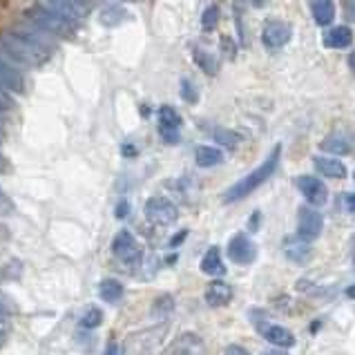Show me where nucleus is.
<instances>
[{"instance_id": "obj_1", "label": "nucleus", "mask_w": 355, "mask_h": 355, "mask_svg": "<svg viewBox=\"0 0 355 355\" xmlns=\"http://www.w3.org/2000/svg\"><path fill=\"white\" fill-rule=\"evenodd\" d=\"M52 52H54V38L29 23L25 27L5 29L0 34V56L12 60L20 69L45 65L52 58Z\"/></svg>"}, {"instance_id": "obj_2", "label": "nucleus", "mask_w": 355, "mask_h": 355, "mask_svg": "<svg viewBox=\"0 0 355 355\" xmlns=\"http://www.w3.org/2000/svg\"><path fill=\"white\" fill-rule=\"evenodd\" d=\"M279 155H282V148L275 146L270 155L263 159L255 170L248 172L243 179H239L232 188H228V192L224 195V201H228V204H232V201H241V199H246L250 192H255L261 184H266V181L272 177V172H275L279 166Z\"/></svg>"}, {"instance_id": "obj_3", "label": "nucleus", "mask_w": 355, "mask_h": 355, "mask_svg": "<svg viewBox=\"0 0 355 355\" xmlns=\"http://www.w3.org/2000/svg\"><path fill=\"white\" fill-rule=\"evenodd\" d=\"M25 20L52 38H58V36L67 38V36H72L74 29H76V23L56 14L54 9H49L45 3H36L29 9H25Z\"/></svg>"}, {"instance_id": "obj_4", "label": "nucleus", "mask_w": 355, "mask_h": 355, "mask_svg": "<svg viewBox=\"0 0 355 355\" xmlns=\"http://www.w3.org/2000/svg\"><path fill=\"white\" fill-rule=\"evenodd\" d=\"M146 217L148 221H152V224H157V226H170L177 221L179 210L166 197H150L146 201Z\"/></svg>"}, {"instance_id": "obj_5", "label": "nucleus", "mask_w": 355, "mask_h": 355, "mask_svg": "<svg viewBox=\"0 0 355 355\" xmlns=\"http://www.w3.org/2000/svg\"><path fill=\"white\" fill-rule=\"evenodd\" d=\"M112 252H114V257L119 261L128 263V266H137V263H141V257H144V255H141L139 241L128 230L116 232V237L112 239Z\"/></svg>"}, {"instance_id": "obj_6", "label": "nucleus", "mask_w": 355, "mask_h": 355, "mask_svg": "<svg viewBox=\"0 0 355 355\" xmlns=\"http://www.w3.org/2000/svg\"><path fill=\"white\" fill-rule=\"evenodd\" d=\"M25 74L18 65H14L12 60H7L5 56H0V87L7 89L9 94H23L25 92Z\"/></svg>"}, {"instance_id": "obj_7", "label": "nucleus", "mask_w": 355, "mask_h": 355, "mask_svg": "<svg viewBox=\"0 0 355 355\" xmlns=\"http://www.w3.org/2000/svg\"><path fill=\"white\" fill-rule=\"evenodd\" d=\"M295 186L300 188V192L304 195V199L309 201L313 206H324L329 199V190L324 186V181L318 177H311V175H302L295 179Z\"/></svg>"}, {"instance_id": "obj_8", "label": "nucleus", "mask_w": 355, "mask_h": 355, "mask_svg": "<svg viewBox=\"0 0 355 355\" xmlns=\"http://www.w3.org/2000/svg\"><path fill=\"white\" fill-rule=\"evenodd\" d=\"M293 32L291 25H286L284 20H268L261 29V43L266 49H279L291 40Z\"/></svg>"}, {"instance_id": "obj_9", "label": "nucleus", "mask_w": 355, "mask_h": 355, "mask_svg": "<svg viewBox=\"0 0 355 355\" xmlns=\"http://www.w3.org/2000/svg\"><path fill=\"white\" fill-rule=\"evenodd\" d=\"M324 228V219L318 210L313 208H302L297 215V237L304 241H313L320 237Z\"/></svg>"}, {"instance_id": "obj_10", "label": "nucleus", "mask_w": 355, "mask_h": 355, "mask_svg": "<svg viewBox=\"0 0 355 355\" xmlns=\"http://www.w3.org/2000/svg\"><path fill=\"white\" fill-rule=\"evenodd\" d=\"M228 257L235 263H239V266H248V263L255 261L257 248L246 235H241L239 232V235L230 237V241H228Z\"/></svg>"}, {"instance_id": "obj_11", "label": "nucleus", "mask_w": 355, "mask_h": 355, "mask_svg": "<svg viewBox=\"0 0 355 355\" xmlns=\"http://www.w3.org/2000/svg\"><path fill=\"white\" fill-rule=\"evenodd\" d=\"M259 336L270 342L272 347H279V349H291V347H295V336L288 331V329H284L279 327V324H270V322H261L259 327Z\"/></svg>"}, {"instance_id": "obj_12", "label": "nucleus", "mask_w": 355, "mask_h": 355, "mask_svg": "<svg viewBox=\"0 0 355 355\" xmlns=\"http://www.w3.org/2000/svg\"><path fill=\"white\" fill-rule=\"evenodd\" d=\"M204 300H206L208 306H212V309L226 306V304H230V300H232V286H230L228 282H224V279L210 282L206 293H204Z\"/></svg>"}, {"instance_id": "obj_13", "label": "nucleus", "mask_w": 355, "mask_h": 355, "mask_svg": "<svg viewBox=\"0 0 355 355\" xmlns=\"http://www.w3.org/2000/svg\"><path fill=\"white\" fill-rule=\"evenodd\" d=\"M181 125V116L177 114L175 107L164 105L159 110V132L168 144H175L177 141V130Z\"/></svg>"}, {"instance_id": "obj_14", "label": "nucleus", "mask_w": 355, "mask_h": 355, "mask_svg": "<svg viewBox=\"0 0 355 355\" xmlns=\"http://www.w3.org/2000/svg\"><path fill=\"white\" fill-rule=\"evenodd\" d=\"M284 252H286V257L295 263H306L311 259L309 241H304L300 237H288L286 241H284Z\"/></svg>"}, {"instance_id": "obj_15", "label": "nucleus", "mask_w": 355, "mask_h": 355, "mask_svg": "<svg viewBox=\"0 0 355 355\" xmlns=\"http://www.w3.org/2000/svg\"><path fill=\"white\" fill-rule=\"evenodd\" d=\"M322 40H324V45L331 47V49H344V47H351L353 32L349 27H331L324 32Z\"/></svg>"}, {"instance_id": "obj_16", "label": "nucleus", "mask_w": 355, "mask_h": 355, "mask_svg": "<svg viewBox=\"0 0 355 355\" xmlns=\"http://www.w3.org/2000/svg\"><path fill=\"white\" fill-rule=\"evenodd\" d=\"M313 166L324 177H331V179H344L347 177V166L342 164L338 159H331V157H315L313 159Z\"/></svg>"}, {"instance_id": "obj_17", "label": "nucleus", "mask_w": 355, "mask_h": 355, "mask_svg": "<svg viewBox=\"0 0 355 355\" xmlns=\"http://www.w3.org/2000/svg\"><path fill=\"white\" fill-rule=\"evenodd\" d=\"M201 270L206 272L210 277H221L226 275V266H224V259H221V250L217 246H212L206 250L204 259H201Z\"/></svg>"}, {"instance_id": "obj_18", "label": "nucleus", "mask_w": 355, "mask_h": 355, "mask_svg": "<svg viewBox=\"0 0 355 355\" xmlns=\"http://www.w3.org/2000/svg\"><path fill=\"white\" fill-rule=\"evenodd\" d=\"M311 14L320 27H329L336 18V5L331 0H315V3H311Z\"/></svg>"}, {"instance_id": "obj_19", "label": "nucleus", "mask_w": 355, "mask_h": 355, "mask_svg": "<svg viewBox=\"0 0 355 355\" xmlns=\"http://www.w3.org/2000/svg\"><path fill=\"white\" fill-rule=\"evenodd\" d=\"M195 161L199 168H212V166H219L224 164V152L212 148V146H199L195 150Z\"/></svg>"}, {"instance_id": "obj_20", "label": "nucleus", "mask_w": 355, "mask_h": 355, "mask_svg": "<svg viewBox=\"0 0 355 355\" xmlns=\"http://www.w3.org/2000/svg\"><path fill=\"white\" fill-rule=\"evenodd\" d=\"M123 284H121L119 279H103L98 286V295L101 300H105L107 304H116L121 297H123Z\"/></svg>"}, {"instance_id": "obj_21", "label": "nucleus", "mask_w": 355, "mask_h": 355, "mask_svg": "<svg viewBox=\"0 0 355 355\" xmlns=\"http://www.w3.org/2000/svg\"><path fill=\"white\" fill-rule=\"evenodd\" d=\"M320 148L324 152H331V155H349V152H351V141L344 139V137H329V139L322 141Z\"/></svg>"}, {"instance_id": "obj_22", "label": "nucleus", "mask_w": 355, "mask_h": 355, "mask_svg": "<svg viewBox=\"0 0 355 355\" xmlns=\"http://www.w3.org/2000/svg\"><path fill=\"white\" fill-rule=\"evenodd\" d=\"M172 311H175V300H172L170 295H161V297H157L155 306H152V318L168 320Z\"/></svg>"}, {"instance_id": "obj_23", "label": "nucleus", "mask_w": 355, "mask_h": 355, "mask_svg": "<svg viewBox=\"0 0 355 355\" xmlns=\"http://www.w3.org/2000/svg\"><path fill=\"white\" fill-rule=\"evenodd\" d=\"M98 18H101V23H103L105 27H114L125 18V9L119 7V5H110V7L103 9V12H101Z\"/></svg>"}, {"instance_id": "obj_24", "label": "nucleus", "mask_w": 355, "mask_h": 355, "mask_svg": "<svg viewBox=\"0 0 355 355\" xmlns=\"http://www.w3.org/2000/svg\"><path fill=\"white\" fill-rule=\"evenodd\" d=\"M192 56H195V60L199 63V67L204 69V72L208 74V76H215L217 74V60L212 58L206 49H195V52H192Z\"/></svg>"}, {"instance_id": "obj_25", "label": "nucleus", "mask_w": 355, "mask_h": 355, "mask_svg": "<svg viewBox=\"0 0 355 355\" xmlns=\"http://www.w3.org/2000/svg\"><path fill=\"white\" fill-rule=\"evenodd\" d=\"M217 23H219V7L208 5L204 9V14H201V27H204V32H212V29L217 27Z\"/></svg>"}, {"instance_id": "obj_26", "label": "nucleus", "mask_w": 355, "mask_h": 355, "mask_svg": "<svg viewBox=\"0 0 355 355\" xmlns=\"http://www.w3.org/2000/svg\"><path fill=\"white\" fill-rule=\"evenodd\" d=\"M215 139L219 141L221 146H226V148H237L241 144V137L237 135V132H232V130H224V128H219L215 132Z\"/></svg>"}, {"instance_id": "obj_27", "label": "nucleus", "mask_w": 355, "mask_h": 355, "mask_svg": "<svg viewBox=\"0 0 355 355\" xmlns=\"http://www.w3.org/2000/svg\"><path fill=\"white\" fill-rule=\"evenodd\" d=\"M101 322H103V313H101L98 309H89L83 315V320H80V327H83V329H96Z\"/></svg>"}, {"instance_id": "obj_28", "label": "nucleus", "mask_w": 355, "mask_h": 355, "mask_svg": "<svg viewBox=\"0 0 355 355\" xmlns=\"http://www.w3.org/2000/svg\"><path fill=\"white\" fill-rule=\"evenodd\" d=\"M181 96H184V98L188 101V103H197V98H199L195 85H192L188 78L181 80Z\"/></svg>"}, {"instance_id": "obj_29", "label": "nucleus", "mask_w": 355, "mask_h": 355, "mask_svg": "<svg viewBox=\"0 0 355 355\" xmlns=\"http://www.w3.org/2000/svg\"><path fill=\"white\" fill-rule=\"evenodd\" d=\"M14 110V96L7 92V89L0 87V114H7Z\"/></svg>"}, {"instance_id": "obj_30", "label": "nucleus", "mask_w": 355, "mask_h": 355, "mask_svg": "<svg viewBox=\"0 0 355 355\" xmlns=\"http://www.w3.org/2000/svg\"><path fill=\"white\" fill-rule=\"evenodd\" d=\"M344 16H347L351 23H355V0H351V3H344Z\"/></svg>"}, {"instance_id": "obj_31", "label": "nucleus", "mask_w": 355, "mask_h": 355, "mask_svg": "<svg viewBox=\"0 0 355 355\" xmlns=\"http://www.w3.org/2000/svg\"><path fill=\"white\" fill-rule=\"evenodd\" d=\"M224 355H250V353H248L246 349H243V347H237V344H230Z\"/></svg>"}, {"instance_id": "obj_32", "label": "nucleus", "mask_w": 355, "mask_h": 355, "mask_svg": "<svg viewBox=\"0 0 355 355\" xmlns=\"http://www.w3.org/2000/svg\"><path fill=\"white\" fill-rule=\"evenodd\" d=\"M9 320V309L5 306L3 302H0V324H5Z\"/></svg>"}, {"instance_id": "obj_33", "label": "nucleus", "mask_w": 355, "mask_h": 355, "mask_svg": "<svg viewBox=\"0 0 355 355\" xmlns=\"http://www.w3.org/2000/svg\"><path fill=\"white\" fill-rule=\"evenodd\" d=\"M128 212H130V204H125V201H123V204H119V208H116V217H125Z\"/></svg>"}, {"instance_id": "obj_34", "label": "nucleus", "mask_w": 355, "mask_h": 355, "mask_svg": "<svg viewBox=\"0 0 355 355\" xmlns=\"http://www.w3.org/2000/svg\"><path fill=\"white\" fill-rule=\"evenodd\" d=\"M5 172H9V161L0 155V175H5Z\"/></svg>"}, {"instance_id": "obj_35", "label": "nucleus", "mask_w": 355, "mask_h": 355, "mask_svg": "<svg viewBox=\"0 0 355 355\" xmlns=\"http://www.w3.org/2000/svg\"><path fill=\"white\" fill-rule=\"evenodd\" d=\"M105 355H121V351H119V347H116V344H110V347H107V351H105Z\"/></svg>"}, {"instance_id": "obj_36", "label": "nucleus", "mask_w": 355, "mask_h": 355, "mask_svg": "<svg viewBox=\"0 0 355 355\" xmlns=\"http://www.w3.org/2000/svg\"><path fill=\"white\" fill-rule=\"evenodd\" d=\"M184 237H186V232H181V235H177L175 239H172V241H170V246H177V243H179L181 239H184Z\"/></svg>"}, {"instance_id": "obj_37", "label": "nucleus", "mask_w": 355, "mask_h": 355, "mask_svg": "<svg viewBox=\"0 0 355 355\" xmlns=\"http://www.w3.org/2000/svg\"><path fill=\"white\" fill-rule=\"evenodd\" d=\"M347 201H349V208H351V210H355V195H349V197H347Z\"/></svg>"}, {"instance_id": "obj_38", "label": "nucleus", "mask_w": 355, "mask_h": 355, "mask_svg": "<svg viewBox=\"0 0 355 355\" xmlns=\"http://www.w3.org/2000/svg\"><path fill=\"white\" fill-rule=\"evenodd\" d=\"M349 67H351L353 72H355V52H353V54L349 56Z\"/></svg>"}, {"instance_id": "obj_39", "label": "nucleus", "mask_w": 355, "mask_h": 355, "mask_svg": "<svg viewBox=\"0 0 355 355\" xmlns=\"http://www.w3.org/2000/svg\"><path fill=\"white\" fill-rule=\"evenodd\" d=\"M5 141V128H3V123H0V144Z\"/></svg>"}, {"instance_id": "obj_40", "label": "nucleus", "mask_w": 355, "mask_h": 355, "mask_svg": "<svg viewBox=\"0 0 355 355\" xmlns=\"http://www.w3.org/2000/svg\"><path fill=\"white\" fill-rule=\"evenodd\" d=\"M5 340H7V338H5V331H0V347L5 344Z\"/></svg>"}, {"instance_id": "obj_41", "label": "nucleus", "mask_w": 355, "mask_h": 355, "mask_svg": "<svg viewBox=\"0 0 355 355\" xmlns=\"http://www.w3.org/2000/svg\"><path fill=\"white\" fill-rule=\"evenodd\" d=\"M263 355H284V353H263Z\"/></svg>"}, {"instance_id": "obj_42", "label": "nucleus", "mask_w": 355, "mask_h": 355, "mask_svg": "<svg viewBox=\"0 0 355 355\" xmlns=\"http://www.w3.org/2000/svg\"><path fill=\"white\" fill-rule=\"evenodd\" d=\"M349 295H355V288H351V291H349Z\"/></svg>"}, {"instance_id": "obj_43", "label": "nucleus", "mask_w": 355, "mask_h": 355, "mask_svg": "<svg viewBox=\"0 0 355 355\" xmlns=\"http://www.w3.org/2000/svg\"><path fill=\"white\" fill-rule=\"evenodd\" d=\"M0 197H3V188H0Z\"/></svg>"}]
</instances>
